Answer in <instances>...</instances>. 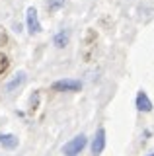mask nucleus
<instances>
[{
    "label": "nucleus",
    "mask_w": 154,
    "mask_h": 156,
    "mask_svg": "<svg viewBox=\"0 0 154 156\" xmlns=\"http://www.w3.org/2000/svg\"><path fill=\"white\" fill-rule=\"evenodd\" d=\"M137 109L138 111H144V113H148V111H152V101H150V98L146 96V92H138L137 94Z\"/></svg>",
    "instance_id": "5"
},
{
    "label": "nucleus",
    "mask_w": 154,
    "mask_h": 156,
    "mask_svg": "<svg viewBox=\"0 0 154 156\" xmlns=\"http://www.w3.org/2000/svg\"><path fill=\"white\" fill-rule=\"evenodd\" d=\"M105 148V131L103 129H98V133H96V136L92 139V154H102Z\"/></svg>",
    "instance_id": "4"
},
{
    "label": "nucleus",
    "mask_w": 154,
    "mask_h": 156,
    "mask_svg": "<svg viewBox=\"0 0 154 156\" xmlns=\"http://www.w3.org/2000/svg\"><path fill=\"white\" fill-rule=\"evenodd\" d=\"M0 143L6 148H16L18 146V139L14 135H0Z\"/></svg>",
    "instance_id": "8"
},
{
    "label": "nucleus",
    "mask_w": 154,
    "mask_h": 156,
    "mask_svg": "<svg viewBox=\"0 0 154 156\" xmlns=\"http://www.w3.org/2000/svg\"><path fill=\"white\" fill-rule=\"evenodd\" d=\"M86 143H88L86 135H78V136H74V139H72L70 143H66V144H65L62 152H65L66 156H76V154L82 152V148L86 146Z\"/></svg>",
    "instance_id": "1"
},
{
    "label": "nucleus",
    "mask_w": 154,
    "mask_h": 156,
    "mask_svg": "<svg viewBox=\"0 0 154 156\" xmlns=\"http://www.w3.org/2000/svg\"><path fill=\"white\" fill-rule=\"evenodd\" d=\"M26 22H27V31L31 33V35H37V33H41V23H39V18H37V10L30 6L26 12Z\"/></svg>",
    "instance_id": "2"
},
{
    "label": "nucleus",
    "mask_w": 154,
    "mask_h": 156,
    "mask_svg": "<svg viewBox=\"0 0 154 156\" xmlns=\"http://www.w3.org/2000/svg\"><path fill=\"white\" fill-rule=\"evenodd\" d=\"M23 82H26V72H18V74L6 84V94H10V96H12L16 90H20V88L23 86Z\"/></svg>",
    "instance_id": "6"
},
{
    "label": "nucleus",
    "mask_w": 154,
    "mask_h": 156,
    "mask_svg": "<svg viewBox=\"0 0 154 156\" xmlns=\"http://www.w3.org/2000/svg\"><path fill=\"white\" fill-rule=\"evenodd\" d=\"M62 4H65V0H51L49 4H47V10L49 12H53V10H57V8H61Z\"/></svg>",
    "instance_id": "10"
},
{
    "label": "nucleus",
    "mask_w": 154,
    "mask_h": 156,
    "mask_svg": "<svg viewBox=\"0 0 154 156\" xmlns=\"http://www.w3.org/2000/svg\"><path fill=\"white\" fill-rule=\"evenodd\" d=\"M8 66H10V61H8V57L0 53V74L8 70Z\"/></svg>",
    "instance_id": "9"
},
{
    "label": "nucleus",
    "mask_w": 154,
    "mask_h": 156,
    "mask_svg": "<svg viewBox=\"0 0 154 156\" xmlns=\"http://www.w3.org/2000/svg\"><path fill=\"white\" fill-rule=\"evenodd\" d=\"M82 84H80V80H70V78H66V80H59L53 84V90L55 92H78Z\"/></svg>",
    "instance_id": "3"
},
{
    "label": "nucleus",
    "mask_w": 154,
    "mask_h": 156,
    "mask_svg": "<svg viewBox=\"0 0 154 156\" xmlns=\"http://www.w3.org/2000/svg\"><path fill=\"white\" fill-rule=\"evenodd\" d=\"M68 39H70V31L68 29H62V31H59L55 37H53V45L57 49H65L68 45Z\"/></svg>",
    "instance_id": "7"
}]
</instances>
